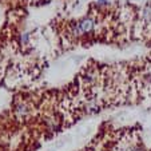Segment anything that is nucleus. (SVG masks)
Wrapping results in <instances>:
<instances>
[{
    "instance_id": "nucleus-1",
    "label": "nucleus",
    "mask_w": 151,
    "mask_h": 151,
    "mask_svg": "<svg viewBox=\"0 0 151 151\" xmlns=\"http://www.w3.org/2000/svg\"><path fill=\"white\" fill-rule=\"evenodd\" d=\"M94 28H95L94 19H91V17H84V19H82L80 22L72 24V34L79 36V35H82V34H90V32L94 31Z\"/></svg>"
},
{
    "instance_id": "nucleus-2",
    "label": "nucleus",
    "mask_w": 151,
    "mask_h": 151,
    "mask_svg": "<svg viewBox=\"0 0 151 151\" xmlns=\"http://www.w3.org/2000/svg\"><path fill=\"white\" fill-rule=\"evenodd\" d=\"M143 19L148 23H151V4L146 6L145 9H143Z\"/></svg>"
},
{
    "instance_id": "nucleus-3",
    "label": "nucleus",
    "mask_w": 151,
    "mask_h": 151,
    "mask_svg": "<svg viewBox=\"0 0 151 151\" xmlns=\"http://www.w3.org/2000/svg\"><path fill=\"white\" fill-rule=\"evenodd\" d=\"M16 112L19 115H26L27 112H28V107H27V104H24V103H22V104H19L16 107Z\"/></svg>"
},
{
    "instance_id": "nucleus-4",
    "label": "nucleus",
    "mask_w": 151,
    "mask_h": 151,
    "mask_svg": "<svg viewBox=\"0 0 151 151\" xmlns=\"http://www.w3.org/2000/svg\"><path fill=\"white\" fill-rule=\"evenodd\" d=\"M109 4V0H98V6H106Z\"/></svg>"
},
{
    "instance_id": "nucleus-5",
    "label": "nucleus",
    "mask_w": 151,
    "mask_h": 151,
    "mask_svg": "<svg viewBox=\"0 0 151 151\" xmlns=\"http://www.w3.org/2000/svg\"><path fill=\"white\" fill-rule=\"evenodd\" d=\"M132 151H145L142 147H135V148H132Z\"/></svg>"
}]
</instances>
